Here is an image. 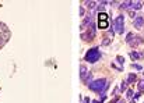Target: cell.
I'll return each instance as SVG.
<instances>
[{
	"instance_id": "obj_18",
	"label": "cell",
	"mask_w": 144,
	"mask_h": 103,
	"mask_svg": "<svg viewBox=\"0 0 144 103\" xmlns=\"http://www.w3.org/2000/svg\"><path fill=\"white\" fill-rule=\"evenodd\" d=\"M116 60H118L119 64H123V63H125V58L122 57V56H118V57H116Z\"/></svg>"
},
{
	"instance_id": "obj_7",
	"label": "cell",
	"mask_w": 144,
	"mask_h": 103,
	"mask_svg": "<svg viewBox=\"0 0 144 103\" xmlns=\"http://www.w3.org/2000/svg\"><path fill=\"white\" fill-rule=\"evenodd\" d=\"M98 28L101 29H108L109 28V16L104 11L98 14Z\"/></svg>"
},
{
	"instance_id": "obj_10",
	"label": "cell",
	"mask_w": 144,
	"mask_h": 103,
	"mask_svg": "<svg viewBox=\"0 0 144 103\" xmlns=\"http://www.w3.org/2000/svg\"><path fill=\"white\" fill-rule=\"evenodd\" d=\"M130 57H131V58H134V60H137V58H143V57H144V52H141V53L131 52V53H130Z\"/></svg>"
},
{
	"instance_id": "obj_25",
	"label": "cell",
	"mask_w": 144,
	"mask_h": 103,
	"mask_svg": "<svg viewBox=\"0 0 144 103\" xmlns=\"http://www.w3.org/2000/svg\"><path fill=\"white\" fill-rule=\"evenodd\" d=\"M118 103H125V100H122V99H119V100H118Z\"/></svg>"
},
{
	"instance_id": "obj_22",
	"label": "cell",
	"mask_w": 144,
	"mask_h": 103,
	"mask_svg": "<svg viewBox=\"0 0 144 103\" xmlns=\"http://www.w3.org/2000/svg\"><path fill=\"white\" fill-rule=\"evenodd\" d=\"M126 84H127V82H126V81H125V82H123V84H122V88H120V89H122V91H123V92H125V91H126Z\"/></svg>"
},
{
	"instance_id": "obj_9",
	"label": "cell",
	"mask_w": 144,
	"mask_h": 103,
	"mask_svg": "<svg viewBox=\"0 0 144 103\" xmlns=\"http://www.w3.org/2000/svg\"><path fill=\"white\" fill-rule=\"evenodd\" d=\"M136 79H137L136 74H133V72H130V74L127 75V78H126V82H127V84H133V82H136Z\"/></svg>"
},
{
	"instance_id": "obj_21",
	"label": "cell",
	"mask_w": 144,
	"mask_h": 103,
	"mask_svg": "<svg viewBox=\"0 0 144 103\" xmlns=\"http://www.w3.org/2000/svg\"><path fill=\"white\" fill-rule=\"evenodd\" d=\"M119 91H120V89H119V88H115V89H113V95H115V96H118Z\"/></svg>"
},
{
	"instance_id": "obj_27",
	"label": "cell",
	"mask_w": 144,
	"mask_h": 103,
	"mask_svg": "<svg viewBox=\"0 0 144 103\" xmlns=\"http://www.w3.org/2000/svg\"><path fill=\"white\" fill-rule=\"evenodd\" d=\"M143 4H144V3H143Z\"/></svg>"
},
{
	"instance_id": "obj_20",
	"label": "cell",
	"mask_w": 144,
	"mask_h": 103,
	"mask_svg": "<svg viewBox=\"0 0 144 103\" xmlns=\"http://www.w3.org/2000/svg\"><path fill=\"white\" fill-rule=\"evenodd\" d=\"M129 16H130L131 18H136V14H134V11H131V10L129 11Z\"/></svg>"
},
{
	"instance_id": "obj_16",
	"label": "cell",
	"mask_w": 144,
	"mask_h": 103,
	"mask_svg": "<svg viewBox=\"0 0 144 103\" xmlns=\"http://www.w3.org/2000/svg\"><path fill=\"white\" fill-rule=\"evenodd\" d=\"M131 68H134V70H143V66H140V64H131Z\"/></svg>"
},
{
	"instance_id": "obj_23",
	"label": "cell",
	"mask_w": 144,
	"mask_h": 103,
	"mask_svg": "<svg viewBox=\"0 0 144 103\" xmlns=\"http://www.w3.org/2000/svg\"><path fill=\"white\" fill-rule=\"evenodd\" d=\"M140 96H141V93H136V95H134V99H133V100H136V99H139Z\"/></svg>"
},
{
	"instance_id": "obj_12",
	"label": "cell",
	"mask_w": 144,
	"mask_h": 103,
	"mask_svg": "<svg viewBox=\"0 0 144 103\" xmlns=\"http://www.w3.org/2000/svg\"><path fill=\"white\" fill-rule=\"evenodd\" d=\"M120 8H123V10H130V8H131V2H123V3H120Z\"/></svg>"
},
{
	"instance_id": "obj_13",
	"label": "cell",
	"mask_w": 144,
	"mask_h": 103,
	"mask_svg": "<svg viewBox=\"0 0 144 103\" xmlns=\"http://www.w3.org/2000/svg\"><path fill=\"white\" fill-rule=\"evenodd\" d=\"M137 88H139V92L140 93H144V78L140 79V81L137 82Z\"/></svg>"
},
{
	"instance_id": "obj_17",
	"label": "cell",
	"mask_w": 144,
	"mask_h": 103,
	"mask_svg": "<svg viewBox=\"0 0 144 103\" xmlns=\"http://www.w3.org/2000/svg\"><path fill=\"white\" fill-rule=\"evenodd\" d=\"M126 96H127L129 99H131V98H133V91H131V89H127V92H126Z\"/></svg>"
},
{
	"instance_id": "obj_4",
	"label": "cell",
	"mask_w": 144,
	"mask_h": 103,
	"mask_svg": "<svg viewBox=\"0 0 144 103\" xmlns=\"http://www.w3.org/2000/svg\"><path fill=\"white\" fill-rule=\"evenodd\" d=\"M126 42H127V45H130L131 48H137L139 45L144 43V39L141 36H139V35L133 34V32H129L127 38H126Z\"/></svg>"
},
{
	"instance_id": "obj_8",
	"label": "cell",
	"mask_w": 144,
	"mask_h": 103,
	"mask_svg": "<svg viewBox=\"0 0 144 103\" xmlns=\"http://www.w3.org/2000/svg\"><path fill=\"white\" fill-rule=\"evenodd\" d=\"M133 26H134L136 29H141L143 26H144V17H143V16L136 17V18L133 20Z\"/></svg>"
},
{
	"instance_id": "obj_3",
	"label": "cell",
	"mask_w": 144,
	"mask_h": 103,
	"mask_svg": "<svg viewBox=\"0 0 144 103\" xmlns=\"http://www.w3.org/2000/svg\"><path fill=\"white\" fill-rule=\"evenodd\" d=\"M101 50H99V48H91L88 52L85 53V56H84V60L85 61H88V63H97L98 60L101 58Z\"/></svg>"
},
{
	"instance_id": "obj_2",
	"label": "cell",
	"mask_w": 144,
	"mask_h": 103,
	"mask_svg": "<svg viewBox=\"0 0 144 103\" xmlns=\"http://www.w3.org/2000/svg\"><path fill=\"white\" fill-rule=\"evenodd\" d=\"M108 86H109V82L106 81V79L101 78V79H97V81H92L91 84L88 85V88L91 91H94V92H105V91L108 89Z\"/></svg>"
},
{
	"instance_id": "obj_26",
	"label": "cell",
	"mask_w": 144,
	"mask_h": 103,
	"mask_svg": "<svg viewBox=\"0 0 144 103\" xmlns=\"http://www.w3.org/2000/svg\"><path fill=\"white\" fill-rule=\"evenodd\" d=\"M92 103H101V100H94Z\"/></svg>"
},
{
	"instance_id": "obj_5",
	"label": "cell",
	"mask_w": 144,
	"mask_h": 103,
	"mask_svg": "<svg viewBox=\"0 0 144 103\" xmlns=\"http://www.w3.org/2000/svg\"><path fill=\"white\" fill-rule=\"evenodd\" d=\"M113 32L122 35L125 32V16H118L113 20Z\"/></svg>"
},
{
	"instance_id": "obj_19",
	"label": "cell",
	"mask_w": 144,
	"mask_h": 103,
	"mask_svg": "<svg viewBox=\"0 0 144 103\" xmlns=\"http://www.w3.org/2000/svg\"><path fill=\"white\" fill-rule=\"evenodd\" d=\"M84 13H85V10H84V7L83 6H80V16L84 17Z\"/></svg>"
},
{
	"instance_id": "obj_11",
	"label": "cell",
	"mask_w": 144,
	"mask_h": 103,
	"mask_svg": "<svg viewBox=\"0 0 144 103\" xmlns=\"http://www.w3.org/2000/svg\"><path fill=\"white\" fill-rule=\"evenodd\" d=\"M141 7H143L141 2H131V8H133V10H140Z\"/></svg>"
},
{
	"instance_id": "obj_24",
	"label": "cell",
	"mask_w": 144,
	"mask_h": 103,
	"mask_svg": "<svg viewBox=\"0 0 144 103\" xmlns=\"http://www.w3.org/2000/svg\"><path fill=\"white\" fill-rule=\"evenodd\" d=\"M84 103H90V98H84Z\"/></svg>"
},
{
	"instance_id": "obj_14",
	"label": "cell",
	"mask_w": 144,
	"mask_h": 103,
	"mask_svg": "<svg viewBox=\"0 0 144 103\" xmlns=\"http://www.w3.org/2000/svg\"><path fill=\"white\" fill-rule=\"evenodd\" d=\"M84 4H87V7H88V8H95V7H98V6H97V2H91V0H87V2H84Z\"/></svg>"
},
{
	"instance_id": "obj_1",
	"label": "cell",
	"mask_w": 144,
	"mask_h": 103,
	"mask_svg": "<svg viewBox=\"0 0 144 103\" xmlns=\"http://www.w3.org/2000/svg\"><path fill=\"white\" fill-rule=\"evenodd\" d=\"M11 38V32L4 22H0V49H3L8 43Z\"/></svg>"
},
{
	"instance_id": "obj_6",
	"label": "cell",
	"mask_w": 144,
	"mask_h": 103,
	"mask_svg": "<svg viewBox=\"0 0 144 103\" xmlns=\"http://www.w3.org/2000/svg\"><path fill=\"white\" fill-rule=\"evenodd\" d=\"M80 78H81V81L84 82V85H87V86L92 82V75L90 74V71L87 70V67L83 66V64L80 66Z\"/></svg>"
},
{
	"instance_id": "obj_15",
	"label": "cell",
	"mask_w": 144,
	"mask_h": 103,
	"mask_svg": "<svg viewBox=\"0 0 144 103\" xmlns=\"http://www.w3.org/2000/svg\"><path fill=\"white\" fill-rule=\"evenodd\" d=\"M106 4H108V2H101L99 4H98V7H97V8H98V10L101 11V10H104V7H105V6H106Z\"/></svg>"
}]
</instances>
